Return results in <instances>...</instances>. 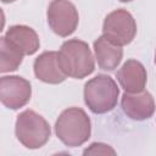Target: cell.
<instances>
[{"instance_id":"6da1fadb","label":"cell","mask_w":156,"mask_h":156,"mask_svg":"<svg viewBox=\"0 0 156 156\" xmlns=\"http://www.w3.org/2000/svg\"><path fill=\"white\" fill-rule=\"evenodd\" d=\"M56 136L69 147L83 145L91 134V123L80 107H68L61 112L55 123Z\"/></svg>"},{"instance_id":"7a4b0ae2","label":"cell","mask_w":156,"mask_h":156,"mask_svg":"<svg viewBox=\"0 0 156 156\" xmlns=\"http://www.w3.org/2000/svg\"><path fill=\"white\" fill-rule=\"evenodd\" d=\"M58 62L67 77L82 79L95 69V61L89 45L79 39L66 40L58 51Z\"/></svg>"},{"instance_id":"3957f363","label":"cell","mask_w":156,"mask_h":156,"mask_svg":"<svg viewBox=\"0 0 156 156\" xmlns=\"http://www.w3.org/2000/svg\"><path fill=\"white\" fill-rule=\"evenodd\" d=\"M84 102L96 115L112 111L118 101L119 89L117 83L107 74H98L84 85Z\"/></svg>"},{"instance_id":"277c9868","label":"cell","mask_w":156,"mask_h":156,"mask_svg":"<svg viewBox=\"0 0 156 156\" xmlns=\"http://www.w3.org/2000/svg\"><path fill=\"white\" fill-rule=\"evenodd\" d=\"M15 133L17 140L27 149H39L49 141L51 128L41 115L26 110L17 116Z\"/></svg>"},{"instance_id":"5b68a950","label":"cell","mask_w":156,"mask_h":156,"mask_svg":"<svg viewBox=\"0 0 156 156\" xmlns=\"http://www.w3.org/2000/svg\"><path fill=\"white\" fill-rule=\"evenodd\" d=\"M102 34L119 46L128 45L135 38L136 22L130 12L124 9H117L105 17Z\"/></svg>"},{"instance_id":"8992f818","label":"cell","mask_w":156,"mask_h":156,"mask_svg":"<svg viewBox=\"0 0 156 156\" xmlns=\"http://www.w3.org/2000/svg\"><path fill=\"white\" fill-rule=\"evenodd\" d=\"M48 23L58 37H68L78 27V10L69 0H52L46 11Z\"/></svg>"},{"instance_id":"52a82bcc","label":"cell","mask_w":156,"mask_h":156,"mask_svg":"<svg viewBox=\"0 0 156 156\" xmlns=\"http://www.w3.org/2000/svg\"><path fill=\"white\" fill-rule=\"evenodd\" d=\"M32 96L29 80L21 76H4L0 79V100L10 110H18L26 106Z\"/></svg>"},{"instance_id":"ba28073f","label":"cell","mask_w":156,"mask_h":156,"mask_svg":"<svg viewBox=\"0 0 156 156\" xmlns=\"http://www.w3.org/2000/svg\"><path fill=\"white\" fill-rule=\"evenodd\" d=\"M121 107L127 117L134 121L149 119L155 112V100L145 89L139 93H124L121 99Z\"/></svg>"},{"instance_id":"9c48e42d","label":"cell","mask_w":156,"mask_h":156,"mask_svg":"<svg viewBox=\"0 0 156 156\" xmlns=\"http://www.w3.org/2000/svg\"><path fill=\"white\" fill-rule=\"evenodd\" d=\"M33 69L35 77L48 84H58L67 78L60 66L58 52L56 51H44L40 54L34 60Z\"/></svg>"},{"instance_id":"30bf717a","label":"cell","mask_w":156,"mask_h":156,"mask_svg":"<svg viewBox=\"0 0 156 156\" xmlns=\"http://www.w3.org/2000/svg\"><path fill=\"white\" fill-rule=\"evenodd\" d=\"M121 88L127 93H139L145 89L147 73L144 65L134 58L127 60L116 73Z\"/></svg>"},{"instance_id":"8fae6325","label":"cell","mask_w":156,"mask_h":156,"mask_svg":"<svg viewBox=\"0 0 156 156\" xmlns=\"http://www.w3.org/2000/svg\"><path fill=\"white\" fill-rule=\"evenodd\" d=\"M5 38L15 45L23 55H33L38 51L40 46V40L37 32L24 24L11 26L6 33Z\"/></svg>"},{"instance_id":"7c38bea8","label":"cell","mask_w":156,"mask_h":156,"mask_svg":"<svg viewBox=\"0 0 156 156\" xmlns=\"http://www.w3.org/2000/svg\"><path fill=\"white\" fill-rule=\"evenodd\" d=\"M94 52L98 66L104 71H113L117 68L123 57L122 46L112 43L104 34L94 41Z\"/></svg>"},{"instance_id":"4fadbf2b","label":"cell","mask_w":156,"mask_h":156,"mask_svg":"<svg viewBox=\"0 0 156 156\" xmlns=\"http://www.w3.org/2000/svg\"><path fill=\"white\" fill-rule=\"evenodd\" d=\"M23 56L24 55L15 45H12L5 38V35L1 37V40H0V72L1 73L16 71L22 63Z\"/></svg>"},{"instance_id":"5bb4252c","label":"cell","mask_w":156,"mask_h":156,"mask_svg":"<svg viewBox=\"0 0 156 156\" xmlns=\"http://www.w3.org/2000/svg\"><path fill=\"white\" fill-rule=\"evenodd\" d=\"M116 155V151L107 144L104 143H93L89 147L83 151V155Z\"/></svg>"},{"instance_id":"9a60e30c","label":"cell","mask_w":156,"mask_h":156,"mask_svg":"<svg viewBox=\"0 0 156 156\" xmlns=\"http://www.w3.org/2000/svg\"><path fill=\"white\" fill-rule=\"evenodd\" d=\"M13 1H16V0H1V2H4V4H10V2H13Z\"/></svg>"},{"instance_id":"2e32d148","label":"cell","mask_w":156,"mask_h":156,"mask_svg":"<svg viewBox=\"0 0 156 156\" xmlns=\"http://www.w3.org/2000/svg\"><path fill=\"white\" fill-rule=\"evenodd\" d=\"M119 1H122V2H129V1H133V0H119Z\"/></svg>"},{"instance_id":"e0dca14e","label":"cell","mask_w":156,"mask_h":156,"mask_svg":"<svg viewBox=\"0 0 156 156\" xmlns=\"http://www.w3.org/2000/svg\"><path fill=\"white\" fill-rule=\"evenodd\" d=\"M155 63H156V52H155Z\"/></svg>"}]
</instances>
